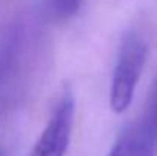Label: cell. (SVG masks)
Listing matches in <instances>:
<instances>
[{"label":"cell","instance_id":"3957f363","mask_svg":"<svg viewBox=\"0 0 157 156\" xmlns=\"http://www.w3.org/2000/svg\"><path fill=\"white\" fill-rule=\"evenodd\" d=\"M156 152L157 135L136 121L119 136L107 156H156Z\"/></svg>","mask_w":157,"mask_h":156},{"label":"cell","instance_id":"5b68a950","mask_svg":"<svg viewBox=\"0 0 157 156\" xmlns=\"http://www.w3.org/2000/svg\"><path fill=\"white\" fill-rule=\"evenodd\" d=\"M81 2L82 0H46V5L55 17L67 18L79 9Z\"/></svg>","mask_w":157,"mask_h":156},{"label":"cell","instance_id":"7a4b0ae2","mask_svg":"<svg viewBox=\"0 0 157 156\" xmlns=\"http://www.w3.org/2000/svg\"><path fill=\"white\" fill-rule=\"evenodd\" d=\"M75 122V98L64 90L53 106L52 113L40 133L29 156H66Z\"/></svg>","mask_w":157,"mask_h":156},{"label":"cell","instance_id":"277c9868","mask_svg":"<svg viewBox=\"0 0 157 156\" xmlns=\"http://www.w3.org/2000/svg\"><path fill=\"white\" fill-rule=\"evenodd\" d=\"M137 121L142 126H145L148 130H151L154 135H157V80L148 95V101L145 104L144 113Z\"/></svg>","mask_w":157,"mask_h":156},{"label":"cell","instance_id":"6da1fadb","mask_svg":"<svg viewBox=\"0 0 157 156\" xmlns=\"http://www.w3.org/2000/svg\"><path fill=\"white\" fill-rule=\"evenodd\" d=\"M148 54V45L142 34L128 31L119 46L110 84V107L116 113L125 112L134 98Z\"/></svg>","mask_w":157,"mask_h":156}]
</instances>
